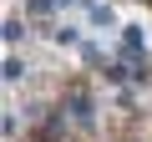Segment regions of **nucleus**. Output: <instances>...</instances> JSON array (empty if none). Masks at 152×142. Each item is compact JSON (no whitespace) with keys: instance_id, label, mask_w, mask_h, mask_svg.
<instances>
[{"instance_id":"nucleus-1","label":"nucleus","mask_w":152,"mask_h":142,"mask_svg":"<svg viewBox=\"0 0 152 142\" xmlns=\"http://www.w3.org/2000/svg\"><path fill=\"white\" fill-rule=\"evenodd\" d=\"M66 112H71V122L81 127V132L96 127V102L86 97V86H66Z\"/></svg>"},{"instance_id":"nucleus-2","label":"nucleus","mask_w":152,"mask_h":142,"mask_svg":"<svg viewBox=\"0 0 152 142\" xmlns=\"http://www.w3.org/2000/svg\"><path fill=\"white\" fill-rule=\"evenodd\" d=\"M61 0H26V20H51V10Z\"/></svg>"},{"instance_id":"nucleus-3","label":"nucleus","mask_w":152,"mask_h":142,"mask_svg":"<svg viewBox=\"0 0 152 142\" xmlns=\"http://www.w3.org/2000/svg\"><path fill=\"white\" fill-rule=\"evenodd\" d=\"M81 56H86V66H91V71H102V76H107V66H112V61L102 56V46H91V41H86V46H81Z\"/></svg>"},{"instance_id":"nucleus-4","label":"nucleus","mask_w":152,"mask_h":142,"mask_svg":"<svg viewBox=\"0 0 152 142\" xmlns=\"http://www.w3.org/2000/svg\"><path fill=\"white\" fill-rule=\"evenodd\" d=\"M26 76V61L20 56H5V81H20Z\"/></svg>"},{"instance_id":"nucleus-5","label":"nucleus","mask_w":152,"mask_h":142,"mask_svg":"<svg viewBox=\"0 0 152 142\" xmlns=\"http://www.w3.org/2000/svg\"><path fill=\"white\" fill-rule=\"evenodd\" d=\"M51 41H61V46H76V41H81V36H76L71 26H51Z\"/></svg>"},{"instance_id":"nucleus-6","label":"nucleus","mask_w":152,"mask_h":142,"mask_svg":"<svg viewBox=\"0 0 152 142\" xmlns=\"http://www.w3.org/2000/svg\"><path fill=\"white\" fill-rule=\"evenodd\" d=\"M0 36H5V41H10V46H15V41H20V36H26V26H20V20H15V15H10V20H5V31H0Z\"/></svg>"},{"instance_id":"nucleus-7","label":"nucleus","mask_w":152,"mask_h":142,"mask_svg":"<svg viewBox=\"0 0 152 142\" xmlns=\"http://www.w3.org/2000/svg\"><path fill=\"white\" fill-rule=\"evenodd\" d=\"M86 15H91V26H112V5H91Z\"/></svg>"}]
</instances>
